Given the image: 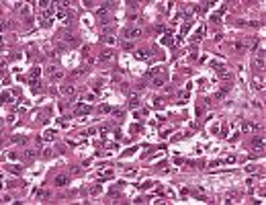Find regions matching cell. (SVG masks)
<instances>
[{
    "label": "cell",
    "instance_id": "1",
    "mask_svg": "<svg viewBox=\"0 0 266 205\" xmlns=\"http://www.w3.org/2000/svg\"><path fill=\"white\" fill-rule=\"evenodd\" d=\"M115 8V2H105L98 10H96V17H98V21L103 23V25H106L108 21H111V10Z\"/></svg>",
    "mask_w": 266,
    "mask_h": 205
},
{
    "label": "cell",
    "instance_id": "2",
    "mask_svg": "<svg viewBox=\"0 0 266 205\" xmlns=\"http://www.w3.org/2000/svg\"><path fill=\"white\" fill-rule=\"evenodd\" d=\"M141 35V29L139 27H127L123 31V39L125 41H133V39H137Z\"/></svg>",
    "mask_w": 266,
    "mask_h": 205
},
{
    "label": "cell",
    "instance_id": "3",
    "mask_svg": "<svg viewBox=\"0 0 266 205\" xmlns=\"http://www.w3.org/2000/svg\"><path fill=\"white\" fill-rule=\"evenodd\" d=\"M250 144H252L254 152H262L264 146H266V140H264V135H254V137L250 140Z\"/></svg>",
    "mask_w": 266,
    "mask_h": 205
},
{
    "label": "cell",
    "instance_id": "4",
    "mask_svg": "<svg viewBox=\"0 0 266 205\" xmlns=\"http://www.w3.org/2000/svg\"><path fill=\"white\" fill-rule=\"evenodd\" d=\"M47 76H49V80H62V78H64V72H62L59 68H55V66H49V68H47Z\"/></svg>",
    "mask_w": 266,
    "mask_h": 205
},
{
    "label": "cell",
    "instance_id": "5",
    "mask_svg": "<svg viewBox=\"0 0 266 205\" xmlns=\"http://www.w3.org/2000/svg\"><path fill=\"white\" fill-rule=\"evenodd\" d=\"M264 64H266L264 51H258L256 57H254V68H256V70H262V68H264Z\"/></svg>",
    "mask_w": 266,
    "mask_h": 205
},
{
    "label": "cell",
    "instance_id": "6",
    "mask_svg": "<svg viewBox=\"0 0 266 205\" xmlns=\"http://www.w3.org/2000/svg\"><path fill=\"white\" fill-rule=\"evenodd\" d=\"M55 15H57V19L62 21V23H66V25L70 23V12H66V6H57V12Z\"/></svg>",
    "mask_w": 266,
    "mask_h": 205
},
{
    "label": "cell",
    "instance_id": "7",
    "mask_svg": "<svg viewBox=\"0 0 266 205\" xmlns=\"http://www.w3.org/2000/svg\"><path fill=\"white\" fill-rule=\"evenodd\" d=\"M90 111H92L90 105H78V107H76V115H88Z\"/></svg>",
    "mask_w": 266,
    "mask_h": 205
},
{
    "label": "cell",
    "instance_id": "8",
    "mask_svg": "<svg viewBox=\"0 0 266 205\" xmlns=\"http://www.w3.org/2000/svg\"><path fill=\"white\" fill-rule=\"evenodd\" d=\"M66 183H68V174H57L55 181H53V185L55 187H64Z\"/></svg>",
    "mask_w": 266,
    "mask_h": 205
},
{
    "label": "cell",
    "instance_id": "9",
    "mask_svg": "<svg viewBox=\"0 0 266 205\" xmlns=\"http://www.w3.org/2000/svg\"><path fill=\"white\" fill-rule=\"evenodd\" d=\"M59 93L66 94V96H72V94L76 93V86H72V84H68V86H59Z\"/></svg>",
    "mask_w": 266,
    "mask_h": 205
},
{
    "label": "cell",
    "instance_id": "10",
    "mask_svg": "<svg viewBox=\"0 0 266 205\" xmlns=\"http://www.w3.org/2000/svg\"><path fill=\"white\" fill-rule=\"evenodd\" d=\"M231 49H235V51H246V41L242 39V41H233L231 43Z\"/></svg>",
    "mask_w": 266,
    "mask_h": 205
},
{
    "label": "cell",
    "instance_id": "11",
    "mask_svg": "<svg viewBox=\"0 0 266 205\" xmlns=\"http://www.w3.org/2000/svg\"><path fill=\"white\" fill-rule=\"evenodd\" d=\"M152 84H154V86H164V84H166V76L164 74L154 76V78H152Z\"/></svg>",
    "mask_w": 266,
    "mask_h": 205
},
{
    "label": "cell",
    "instance_id": "12",
    "mask_svg": "<svg viewBox=\"0 0 266 205\" xmlns=\"http://www.w3.org/2000/svg\"><path fill=\"white\" fill-rule=\"evenodd\" d=\"M203 33H205V27H199V29L195 31V35L191 37V41H193V43H196V41H201V39H203Z\"/></svg>",
    "mask_w": 266,
    "mask_h": 205
},
{
    "label": "cell",
    "instance_id": "13",
    "mask_svg": "<svg viewBox=\"0 0 266 205\" xmlns=\"http://www.w3.org/2000/svg\"><path fill=\"white\" fill-rule=\"evenodd\" d=\"M162 43H164V45H172V31H170V29H166V33H164V37H162Z\"/></svg>",
    "mask_w": 266,
    "mask_h": 205
},
{
    "label": "cell",
    "instance_id": "14",
    "mask_svg": "<svg viewBox=\"0 0 266 205\" xmlns=\"http://www.w3.org/2000/svg\"><path fill=\"white\" fill-rule=\"evenodd\" d=\"M191 25H193V21H191V19H186V23H184V25H182V29H180V37H184V35L188 33Z\"/></svg>",
    "mask_w": 266,
    "mask_h": 205
},
{
    "label": "cell",
    "instance_id": "15",
    "mask_svg": "<svg viewBox=\"0 0 266 205\" xmlns=\"http://www.w3.org/2000/svg\"><path fill=\"white\" fill-rule=\"evenodd\" d=\"M244 131H260L258 123H244Z\"/></svg>",
    "mask_w": 266,
    "mask_h": 205
},
{
    "label": "cell",
    "instance_id": "16",
    "mask_svg": "<svg viewBox=\"0 0 266 205\" xmlns=\"http://www.w3.org/2000/svg\"><path fill=\"white\" fill-rule=\"evenodd\" d=\"M137 107H139V98H137V94H133L129 98V109H137Z\"/></svg>",
    "mask_w": 266,
    "mask_h": 205
},
{
    "label": "cell",
    "instance_id": "17",
    "mask_svg": "<svg viewBox=\"0 0 266 205\" xmlns=\"http://www.w3.org/2000/svg\"><path fill=\"white\" fill-rule=\"evenodd\" d=\"M29 84H31V90H33V93H39V90H41V82H39V78L31 80Z\"/></svg>",
    "mask_w": 266,
    "mask_h": 205
},
{
    "label": "cell",
    "instance_id": "18",
    "mask_svg": "<svg viewBox=\"0 0 266 205\" xmlns=\"http://www.w3.org/2000/svg\"><path fill=\"white\" fill-rule=\"evenodd\" d=\"M193 197H196L199 201H209V199H207V195H205L203 191H195V193H193Z\"/></svg>",
    "mask_w": 266,
    "mask_h": 205
},
{
    "label": "cell",
    "instance_id": "19",
    "mask_svg": "<svg viewBox=\"0 0 266 205\" xmlns=\"http://www.w3.org/2000/svg\"><path fill=\"white\" fill-rule=\"evenodd\" d=\"M100 41H105V43H108V45H115V43H117V39L111 37V35H103V37H100Z\"/></svg>",
    "mask_w": 266,
    "mask_h": 205
},
{
    "label": "cell",
    "instance_id": "20",
    "mask_svg": "<svg viewBox=\"0 0 266 205\" xmlns=\"http://www.w3.org/2000/svg\"><path fill=\"white\" fill-rule=\"evenodd\" d=\"M39 74H41V68H31V72H29V76H31V80H35V78H39Z\"/></svg>",
    "mask_w": 266,
    "mask_h": 205
},
{
    "label": "cell",
    "instance_id": "21",
    "mask_svg": "<svg viewBox=\"0 0 266 205\" xmlns=\"http://www.w3.org/2000/svg\"><path fill=\"white\" fill-rule=\"evenodd\" d=\"M113 174H115L113 170H105V172L100 174V183H103V181H108V179H113Z\"/></svg>",
    "mask_w": 266,
    "mask_h": 205
},
{
    "label": "cell",
    "instance_id": "22",
    "mask_svg": "<svg viewBox=\"0 0 266 205\" xmlns=\"http://www.w3.org/2000/svg\"><path fill=\"white\" fill-rule=\"evenodd\" d=\"M35 156H37V150H25V158L27 160H33Z\"/></svg>",
    "mask_w": 266,
    "mask_h": 205
},
{
    "label": "cell",
    "instance_id": "23",
    "mask_svg": "<svg viewBox=\"0 0 266 205\" xmlns=\"http://www.w3.org/2000/svg\"><path fill=\"white\" fill-rule=\"evenodd\" d=\"M33 195H35V197H43V199H45V197H49V193H47V191H41V189H35V191H33Z\"/></svg>",
    "mask_w": 266,
    "mask_h": 205
},
{
    "label": "cell",
    "instance_id": "24",
    "mask_svg": "<svg viewBox=\"0 0 266 205\" xmlns=\"http://www.w3.org/2000/svg\"><path fill=\"white\" fill-rule=\"evenodd\" d=\"M135 57H137V60H145V57H147V51H145V49H137V51H135Z\"/></svg>",
    "mask_w": 266,
    "mask_h": 205
},
{
    "label": "cell",
    "instance_id": "25",
    "mask_svg": "<svg viewBox=\"0 0 266 205\" xmlns=\"http://www.w3.org/2000/svg\"><path fill=\"white\" fill-rule=\"evenodd\" d=\"M12 142H15V144H25V142H27V137H25V135H15V137H12Z\"/></svg>",
    "mask_w": 266,
    "mask_h": 205
},
{
    "label": "cell",
    "instance_id": "26",
    "mask_svg": "<svg viewBox=\"0 0 266 205\" xmlns=\"http://www.w3.org/2000/svg\"><path fill=\"white\" fill-rule=\"evenodd\" d=\"M111 54H108V51H105V54H100V56H98V62H108V60H111Z\"/></svg>",
    "mask_w": 266,
    "mask_h": 205
},
{
    "label": "cell",
    "instance_id": "27",
    "mask_svg": "<svg viewBox=\"0 0 266 205\" xmlns=\"http://www.w3.org/2000/svg\"><path fill=\"white\" fill-rule=\"evenodd\" d=\"M53 137H55V129L45 131V135H43V140H53Z\"/></svg>",
    "mask_w": 266,
    "mask_h": 205
},
{
    "label": "cell",
    "instance_id": "28",
    "mask_svg": "<svg viewBox=\"0 0 266 205\" xmlns=\"http://www.w3.org/2000/svg\"><path fill=\"white\" fill-rule=\"evenodd\" d=\"M100 189H103V187H100V183H98V185H94L92 189H90V193H92V195H98V193H100Z\"/></svg>",
    "mask_w": 266,
    "mask_h": 205
},
{
    "label": "cell",
    "instance_id": "29",
    "mask_svg": "<svg viewBox=\"0 0 266 205\" xmlns=\"http://www.w3.org/2000/svg\"><path fill=\"white\" fill-rule=\"evenodd\" d=\"M139 131H141V125H139V123H133V125H131V133H139Z\"/></svg>",
    "mask_w": 266,
    "mask_h": 205
},
{
    "label": "cell",
    "instance_id": "30",
    "mask_svg": "<svg viewBox=\"0 0 266 205\" xmlns=\"http://www.w3.org/2000/svg\"><path fill=\"white\" fill-rule=\"evenodd\" d=\"M0 101H4V103H10V94H8V93H2V94H0Z\"/></svg>",
    "mask_w": 266,
    "mask_h": 205
},
{
    "label": "cell",
    "instance_id": "31",
    "mask_svg": "<svg viewBox=\"0 0 266 205\" xmlns=\"http://www.w3.org/2000/svg\"><path fill=\"white\" fill-rule=\"evenodd\" d=\"M8 160H10V162L18 160V154H17V152H8Z\"/></svg>",
    "mask_w": 266,
    "mask_h": 205
},
{
    "label": "cell",
    "instance_id": "32",
    "mask_svg": "<svg viewBox=\"0 0 266 205\" xmlns=\"http://www.w3.org/2000/svg\"><path fill=\"white\" fill-rule=\"evenodd\" d=\"M256 170H258V168L254 166V164H248V166H246V172H250V174H254Z\"/></svg>",
    "mask_w": 266,
    "mask_h": 205
},
{
    "label": "cell",
    "instance_id": "33",
    "mask_svg": "<svg viewBox=\"0 0 266 205\" xmlns=\"http://www.w3.org/2000/svg\"><path fill=\"white\" fill-rule=\"evenodd\" d=\"M141 189H152V187H154V183H152V181H145V183H141Z\"/></svg>",
    "mask_w": 266,
    "mask_h": 205
},
{
    "label": "cell",
    "instance_id": "34",
    "mask_svg": "<svg viewBox=\"0 0 266 205\" xmlns=\"http://www.w3.org/2000/svg\"><path fill=\"white\" fill-rule=\"evenodd\" d=\"M98 111H100V113H113V109H111V107H106V105H103Z\"/></svg>",
    "mask_w": 266,
    "mask_h": 205
},
{
    "label": "cell",
    "instance_id": "35",
    "mask_svg": "<svg viewBox=\"0 0 266 205\" xmlns=\"http://www.w3.org/2000/svg\"><path fill=\"white\" fill-rule=\"evenodd\" d=\"M8 170H10V172H12V174H17L18 170H21V166H8Z\"/></svg>",
    "mask_w": 266,
    "mask_h": 205
},
{
    "label": "cell",
    "instance_id": "36",
    "mask_svg": "<svg viewBox=\"0 0 266 205\" xmlns=\"http://www.w3.org/2000/svg\"><path fill=\"white\" fill-rule=\"evenodd\" d=\"M123 49H133V45L129 41H123Z\"/></svg>",
    "mask_w": 266,
    "mask_h": 205
},
{
    "label": "cell",
    "instance_id": "37",
    "mask_svg": "<svg viewBox=\"0 0 266 205\" xmlns=\"http://www.w3.org/2000/svg\"><path fill=\"white\" fill-rule=\"evenodd\" d=\"M211 133H213V135H217V133H219V125H213V127H211Z\"/></svg>",
    "mask_w": 266,
    "mask_h": 205
},
{
    "label": "cell",
    "instance_id": "38",
    "mask_svg": "<svg viewBox=\"0 0 266 205\" xmlns=\"http://www.w3.org/2000/svg\"><path fill=\"white\" fill-rule=\"evenodd\" d=\"M98 131H100L103 135H105V133H108V125H103V127H100V129H98Z\"/></svg>",
    "mask_w": 266,
    "mask_h": 205
},
{
    "label": "cell",
    "instance_id": "39",
    "mask_svg": "<svg viewBox=\"0 0 266 205\" xmlns=\"http://www.w3.org/2000/svg\"><path fill=\"white\" fill-rule=\"evenodd\" d=\"M113 31H115V29H113V27H105V35H111V33H113Z\"/></svg>",
    "mask_w": 266,
    "mask_h": 205
},
{
    "label": "cell",
    "instance_id": "40",
    "mask_svg": "<svg viewBox=\"0 0 266 205\" xmlns=\"http://www.w3.org/2000/svg\"><path fill=\"white\" fill-rule=\"evenodd\" d=\"M12 199H10V195H4V199H2V203H10Z\"/></svg>",
    "mask_w": 266,
    "mask_h": 205
},
{
    "label": "cell",
    "instance_id": "41",
    "mask_svg": "<svg viewBox=\"0 0 266 205\" xmlns=\"http://www.w3.org/2000/svg\"><path fill=\"white\" fill-rule=\"evenodd\" d=\"M162 103H164L162 98H156V103H154V105H156V107H158V109H160V107H162Z\"/></svg>",
    "mask_w": 266,
    "mask_h": 205
},
{
    "label": "cell",
    "instance_id": "42",
    "mask_svg": "<svg viewBox=\"0 0 266 205\" xmlns=\"http://www.w3.org/2000/svg\"><path fill=\"white\" fill-rule=\"evenodd\" d=\"M86 133H88V135H94V133H96V129H94V127H90V129H86Z\"/></svg>",
    "mask_w": 266,
    "mask_h": 205
}]
</instances>
